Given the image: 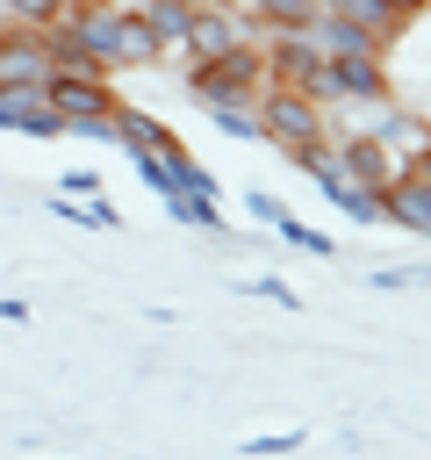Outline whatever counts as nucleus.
Returning <instances> with one entry per match:
<instances>
[{
    "label": "nucleus",
    "instance_id": "obj_1",
    "mask_svg": "<svg viewBox=\"0 0 431 460\" xmlns=\"http://www.w3.org/2000/svg\"><path fill=\"white\" fill-rule=\"evenodd\" d=\"M259 137H266L273 151L302 158V151L330 144V108H323L316 93H302V86H280V79H266V86H259Z\"/></svg>",
    "mask_w": 431,
    "mask_h": 460
},
{
    "label": "nucleus",
    "instance_id": "obj_2",
    "mask_svg": "<svg viewBox=\"0 0 431 460\" xmlns=\"http://www.w3.org/2000/svg\"><path fill=\"white\" fill-rule=\"evenodd\" d=\"M180 79H187V93H194L201 108L259 101V86H266V50H259V43H230V50H216V58L180 65Z\"/></svg>",
    "mask_w": 431,
    "mask_h": 460
},
{
    "label": "nucleus",
    "instance_id": "obj_3",
    "mask_svg": "<svg viewBox=\"0 0 431 460\" xmlns=\"http://www.w3.org/2000/svg\"><path fill=\"white\" fill-rule=\"evenodd\" d=\"M43 93H50V108L65 115V137H86V144H115V129H108V115H115V86H108V72H50L43 79Z\"/></svg>",
    "mask_w": 431,
    "mask_h": 460
},
{
    "label": "nucleus",
    "instance_id": "obj_4",
    "mask_svg": "<svg viewBox=\"0 0 431 460\" xmlns=\"http://www.w3.org/2000/svg\"><path fill=\"white\" fill-rule=\"evenodd\" d=\"M295 165H302V172L316 180V194H323L330 208H345L352 223H366V230H374V223H388V194H374V187H359V180L345 172V158H338V137H330V144H316V151H302Z\"/></svg>",
    "mask_w": 431,
    "mask_h": 460
},
{
    "label": "nucleus",
    "instance_id": "obj_5",
    "mask_svg": "<svg viewBox=\"0 0 431 460\" xmlns=\"http://www.w3.org/2000/svg\"><path fill=\"white\" fill-rule=\"evenodd\" d=\"M43 79H50V43H43V29L0 14V86H43Z\"/></svg>",
    "mask_w": 431,
    "mask_h": 460
},
{
    "label": "nucleus",
    "instance_id": "obj_6",
    "mask_svg": "<svg viewBox=\"0 0 431 460\" xmlns=\"http://www.w3.org/2000/svg\"><path fill=\"white\" fill-rule=\"evenodd\" d=\"M0 129H14V137H65V115L50 108L43 86H0Z\"/></svg>",
    "mask_w": 431,
    "mask_h": 460
},
{
    "label": "nucleus",
    "instance_id": "obj_7",
    "mask_svg": "<svg viewBox=\"0 0 431 460\" xmlns=\"http://www.w3.org/2000/svg\"><path fill=\"white\" fill-rule=\"evenodd\" d=\"M330 79H338V101H388V58L381 50H338L330 58Z\"/></svg>",
    "mask_w": 431,
    "mask_h": 460
},
{
    "label": "nucleus",
    "instance_id": "obj_8",
    "mask_svg": "<svg viewBox=\"0 0 431 460\" xmlns=\"http://www.w3.org/2000/svg\"><path fill=\"white\" fill-rule=\"evenodd\" d=\"M151 65H165V43H158V29L144 22V7H136V0H122V29H115V72H151Z\"/></svg>",
    "mask_w": 431,
    "mask_h": 460
},
{
    "label": "nucleus",
    "instance_id": "obj_9",
    "mask_svg": "<svg viewBox=\"0 0 431 460\" xmlns=\"http://www.w3.org/2000/svg\"><path fill=\"white\" fill-rule=\"evenodd\" d=\"M388 223L409 230V237H431V180L395 172V180H388Z\"/></svg>",
    "mask_w": 431,
    "mask_h": 460
},
{
    "label": "nucleus",
    "instance_id": "obj_10",
    "mask_svg": "<svg viewBox=\"0 0 431 460\" xmlns=\"http://www.w3.org/2000/svg\"><path fill=\"white\" fill-rule=\"evenodd\" d=\"M338 158H345V172L359 180V187H374V194H388V180H395V158L374 144V137H338Z\"/></svg>",
    "mask_w": 431,
    "mask_h": 460
},
{
    "label": "nucleus",
    "instance_id": "obj_11",
    "mask_svg": "<svg viewBox=\"0 0 431 460\" xmlns=\"http://www.w3.org/2000/svg\"><path fill=\"white\" fill-rule=\"evenodd\" d=\"M136 7H144V22L158 29L165 65H187V22H194V0H136Z\"/></svg>",
    "mask_w": 431,
    "mask_h": 460
},
{
    "label": "nucleus",
    "instance_id": "obj_12",
    "mask_svg": "<svg viewBox=\"0 0 431 460\" xmlns=\"http://www.w3.org/2000/svg\"><path fill=\"white\" fill-rule=\"evenodd\" d=\"M108 129H115V144H122V151H158V144H180L158 115H144V108H129V101H115Z\"/></svg>",
    "mask_w": 431,
    "mask_h": 460
},
{
    "label": "nucleus",
    "instance_id": "obj_13",
    "mask_svg": "<svg viewBox=\"0 0 431 460\" xmlns=\"http://www.w3.org/2000/svg\"><path fill=\"white\" fill-rule=\"evenodd\" d=\"M323 7H330V14H345V22H359V29H366V36L381 43V50H388V43H395V36L409 29V22H402V14L388 7V0H323Z\"/></svg>",
    "mask_w": 431,
    "mask_h": 460
},
{
    "label": "nucleus",
    "instance_id": "obj_14",
    "mask_svg": "<svg viewBox=\"0 0 431 460\" xmlns=\"http://www.w3.org/2000/svg\"><path fill=\"white\" fill-rule=\"evenodd\" d=\"M165 216H172V223H187V230H201V237H230V223H223L216 194H165Z\"/></svg>",
    "mask_w": 431,
    "mask_h": 460
},
{
    "label": "nucleus",
    "instance_id": "obj_15",
    "mask_svg": "<svg viewBox=\"0 0 431 460\" xmlns=\"http://www.w3.org/2000/svg\"><path fill=\"white\" fill-rule=\"evenodd\" d=\"M244 7L259 14V29H309L323 0H244Z\"/></svg>",
    "mask_w": 431,
    "mask_h": 460
},
{
    "label": "nucleus",
    "instance_id": "obj_16",
    "mask_svg": "<svg viewBox=\"0 0 431 460\" xmlns=\"http://www.w3.org/2000/svg\"><path fill=\"white\" fill-rule=\"evenodd\" d=\"M208 122L223 137H237V144H266L259 137V101H223V108H208Z\"/></svg>",
    "mask_w": 431,
    "mask_h": 460
},
{
    "label": "nucleus",
    "instance_id": "obj_17",
    "mask_svg": "<svg viewBox=\"0 0 431 460\" xmlns=\"http://www.w3.org/2000/svg\"><path fill=\"white\" fill-rule=\"evenodd\" d=\"M273 230H280V237H287V244H295V252H316V259H330V252H338V244H330V237H323V230H309V223H302V216H280V223H273Z\"/></svg>",
    "mask_w": 431,
    "mask_h": 460
},
{
    "label": "nucleus",
    "instance_id": "obj_18",
    "mask_svg": "<svg viewBox=\"0 0 431 460\" xmlns=\"http://www.w3.org/2000/svg\"><path fill=\"white\" fill-rule=\"evenodd\" d=\"M0 14H14V22H29V29H50V22L65 14V0H0Z\"/></svg>",
    "mask_w": 431,
    "mask_h": 460
},
{
    "label": "nucleus",
    "instance_id": "obj_19",
    "mask_svg": "<svg viewBox=\"0 0 431 460\" xmlns=\"http://www.w3.org/2000/svg\"><path fill=\"white\" fill-rule=\"evenodd\" d=\"M424 280H431V266H374L366 273V288H388V295L395 288H424Z\"/></svg>",
    "mask_w": 431,
    "mask_h": 460
},
{
    "label": "nucleus",
    "instance_id": "obj_20",
    "mask_svg": "<svg viewBox=\"0 0 431 460\" xmlns=\"http://www.w3.org/2000/svg\"><path fill=\"white\" fill-rule=\"evenodd\" d=\"M244 216H251V223H266V230H273V223H280V216H287V201H280V194H266V187H251V194H244Z\"/></svg>",
    "mask_w": 431,
    "mask_h": 460
},
{
    "label": "nucleus",
    "instance_id": "obj_21",
    "mask_svg": "<svg viewBox=\"0 0 431 460\" xmlns=\"http://www.w3.org/2000/svg\"><path fill=\"white\" fill-rule=\"evenodd\" d=\"M251 295H266V302H280V309H295V288H287L280 273H259V280H251Z\"/></svg>",
    "mask_w": 431,
    "mask_h": 460
},
{
    "label": "nucleus",
    "instance_id": "obj_22",
    "mask_svg": "<svg viewBox=\"0 0 431 460\" xmlns=\"http://www.w3.org/2000/svg\"><path fill=\"white\" fill-rule=\"evenodd\" d=\"M302 446V431H266V438H251V453H295Z\"/></svg>",
    "mask_w": 431,
    "mask_h": 460
},
{
    "label": "nucleus",
    "instance_id": "obj_23",
    "mask_svg": "<svg viewBox=\"0 0 431 460\" xmlns=\"http://www.w3.org/2000/svg\"><path fill=\"white\" fill-rule=\"evenodd\" d=\"M57 194H101V172H65V187Z\"/></svg>",
    "mask_w": 431,
    "mask_h": 460
},
{
    "label": "nucleus",
    "instance_id": "obj_24",
    "mask_svg": "<svg viewBox=\"0 0 431 460\" xmlns=\"http://www.w3.org/2000/svg\"><path fill=\"white\" fill-rule=\"evenodd\" d=\"M402 172H417V180H431V144H424V151H417V158H409Z\"/></svg>",
    "mask_w": 431,
    "mask_h": 460
},
{
    "label": "nucleus",
    "instance_id": "obj_25",
    "mask_svg": "<svg viewBox=\"0 0 431 460\" xmlns=\"http://www.w3.org/2000/svg\"><path fill=\"white\" fill-rule=\"evenodd\" d=\"M388 7H395V14H402V22H417V14H424V7H431V0H388Z\"/></svg>",
    "mask_w": 431,
    "mask_h": 460
}]
</instances>
